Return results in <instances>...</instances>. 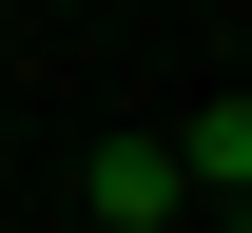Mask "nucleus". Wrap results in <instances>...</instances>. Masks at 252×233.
Wrapping results in <instances>:
<instances>
[{"mask_svg": "<svg viewBox=\"0 0 252 233\" xmlns=\"http://www.w3.org/2000/svg\"><path fill=\"white\" fill-rule=\"evenodd\" d=\"M194 195H175V136H117L97 156V233H175Z\"/></svg>", "mask_w": 252, "mask_h": 233, "instance_id": "1", "label": "nucleus"}, {"mask_svg": "<svg viewBox=\"0 0 252 233\" xmlns=\"http://www.w3.org/2000/svg\"><path fill=\"white\" fill-rule=\"evenodd\" d=\"M175 195H252V98H214V117L175 136Z\"/></svg>", "mask_w": 252, "mask_h": 233, "instance_id": "2", "label": "nucleus"}, {"mask_svg": "<svg viewBox=\"0 0 252 233\" xmlns=\"http://www.w3.org/2000/svg\"><path fill=\"white\" fill-rule=\"evenodd\" d=\"M233 233H252V195H233Z\"/></svg>", "mask_w": 252, "mask_h": 233, "instance_id": "3", "label": "nucleus"}]
</instances>
